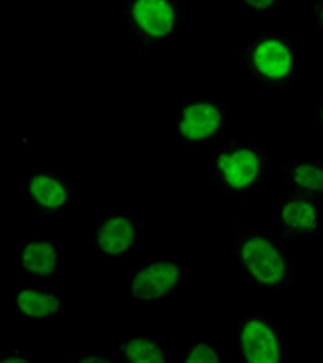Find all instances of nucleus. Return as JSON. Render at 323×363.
Instances as JSON below:
<instances>
[{
  "label": "nucleus",
  "instance_id": "39448f33",
  "mask_svg": "<svg viewBox=\"0 0 323 363\" xmlns=\"http://www.w3.org/2000/svg\"><path fill=\"white\" fill-rule=\"evenodd\" d=\"M234 357L241 363H280L288 347L278 324L261 313H242L232 333Z\"/></svg>",
  "mask_w": 323,
  "mask_h": 363
},
{
  "label": "nucleus",
  "instance_id": "f257e3e1",
  "mask_svg": "<svg viewBox=\"0 0 323 363\" xmlns=\"http://www.w3.org/2000/svg\"><path fill=\"white\" fill-rule=\"evenodd\" d=\"M234 262L249 282L266 291H284L296 282V268L284 245L264 230L234 223Z\"/></svg>",
  "mask_w": 323,
  "mask_h": 363
},
{
  "label": "nucleus",
  "instance_id": "ddd939ff",
  "mask_svg": "<svg viewBox=\"0 0 323 363\" xmlns=\"http://www.w3.org/2000/svg\"><path fill=\"white\" fill-rule=\"evenodd\" d=\"M282 183L293 194L323 201V162L315 158H298L282 167Z\"/></svg>",
  "mask_w": 323,
  "mask_h": 363
},
{
  "label": "nucleus",
  "instance_id": "423d86ee",
  "mask_svg": "<svg viewBox=\"0 0 323 363\" xmlns=\"http://www.w3.org/2000/svg\"><path fill=\"white\" fill-rule=\"evenodd\" d=\"M228 125L226 106L217 100L197 98L185 102L174 118V138L185 150H201L220 140Z\"/></svg>",
  "mask_w": 323,
  "mask_h": 363
},
{
  "label": "nucleus",
  "instance_id": "6ab92c4d",
  "mask_svg": "<svg viewBox=\"0 0 323 363\" xmlns=\"http://www.w3.org/2000/svg\"><path fill=\"white\" fill-rule=\"evenodd\" d=\"M313 26L323 33V0H315L313 4Z\"/></svg>",
  "mask_w": 323,
  "mask_h": 363
},
{
  "label": "nucleus",
  "instance_id": "2eb2a0df",
  "mask_svg": "<svg viewBox=\"0 0 323 363\" xmlns=\"http://www.w3.org/2000/svg\"><path fill=\"white\" fill-rule=\"evenodd\" d=\"M181 359L185 363H220L222 362V353L215 347L214 340L203 338V336H195V338H188L185 342Z\"/></svg>",
  "mask_w": 323,
  "mask_h": 363
},
{
  "label": "nucleus",
  "instance_id": "dca6fc26",
  "mask_svg": "<svg viewBox=\"0 0 323 363\" xmlns=\"http://www.w3.org/2000/svg\"><path fill=\"white\" fill-rule=\"evenodd\" d=\"M239 4L246 15L268 19L282 9L284 0H239Z\"/></svg>",
  "mask_w": 323,
  "mask_h": 363
},
{
  "label": "nucleus",
  "instance_id": "aec40b11",
  "mask_svg": "<svg viewBox=\"0 0 323 363\" xmlns=\"http://www.w3.org/2000/svg\"><path fill=\"white\" fill-rule=\"evenodd\" d=\"M317 125L322 127L323 131V94L322 98H319V104H317Z\"/></svg>",
  "mask_w": 323,
  "mask_h": 363
},
{
  "label": "nucleus",
  "instance_id": "a211bd4d",
  "mask_svg": "<svg viewBox=\"0 0 323 363\" xmlns=\"http://www.w3.org/2000/svg\"><path fill=\"white\" fill-rule=\"evenodd\" d=\"M69 359H71V362L104 363V362H114V355H94V353H83V355H71Z\"/></svg>",
  "mask_w": 323,
  "mask_h": 363
},
{
  "label": "nucleus",
  "instance_id": "4468645a",
  "mask_svg": "<svg viewBox=\"0 0 323 363\" xmlns=\"http://www.w3.org/2000/svg\"><path fill=\"white\" fill-rule=\"evenodd\" d=\"M114 362L123 363H166L170 362L166 347L158 336L137 335L123 338L114 347Z\"/></svg>",
  "mask_w": 323,
  "mask_h": 363
},
{
  "label": "nucleus",
  "instance_id": "7ed1b4c3",
  "mask_svg": "<svg viewBox=\"0 0 323 363\" xmlns=\"http://www.w3.org/2000/svg\"><path fill=\"white\" fill-rule=\"evenodd\" d=\"M242 65L253 82L273 89H284L296 79L298 52L290 38L282 33H266L246 44Z\"/></svg>",
  "mask_w": 323,
  "mask_h": 363
},
{
  "label": "nucleus",
  "instance_id": "9d476101",
  "mask_svg": "<svg viewBox=\"0 0 323 363\" xmlns=\"http://www.w3.org/2000/svg\"><path fill=\"white\" fill-rule=\"evenodd\" d=\"M17 266L33 282L50 284L60 277L64 257L60 247L46 237H27L17 247Z\"/></svg>",
  "mask_w": 323,
  "mask_h": 363
},
{
  "label": "nucleus",
  "instance_id": "f3484780",
  "mask_svg": "<svg viewBox=\"0 0 323 363\" xmlns=\"http://www.w3.org/2000/svg\"><path fill=\"white\" fill-rule=\"evenodd\" d=\"M2 362L6 363H29L33 362V357L31 355H27L26 351H21V349H8L4 355H2Z\"/></svg>",
  "mask_w": 323,
  "mask_h": 363
},
{
  "label": "nucleus",
  "instance_id": "0eeeda50",
  "mask_svg": "<svg viewBox=\"0 0 323 363\" xmlns=\"http://www.w3.org/2000/svg\"><path fill=\"white\" fill-rule=\"evenodd\" d=\"M185 284V268L172 257H156L139 264L129 277L123 297L127 301H168Z\"/></svg>",
  "mask_w": 323,
  "mask_h": 363
},
{
  "label": "nucleus",
  "instance_id": "f8f14e48",
  "mask_svg": "<svg viewBox=\"0 0 323 363\" xmlns=\"http://www.w3.org/2000/svg\"><path fill=\"white\" fill-rule=\"evenodd\" d=\"M15 311L29 322L60 318L67 311V299L44 282H21L15 291Z\"/></svg>",
  "mask_w": 323,
  "mask_h": 363
},
{
  "label": "nucleus",
  "instance_id": "6e6552de",
  "mask_svg": "<svg viewBox=\"0 0 323 363\" xmlns=\"http://www.w3.org/2000/svg\"><path fill=\"white\" fill-rule=\"evenodd\" d=\"M19 191L27 203L44 218L62 216L73 203V185L71 181L48 168L29 170L19 183Z\"/></svg>",
  "mask_w": 323,
  "mask_h": 363
},
{
  "label": "nucleus",
  "instance_id": "412c9836",
  "mask_svg": "<svg viewBox=\"0 0 323 363\" xmlns=\"http://www.w3.org/2000/svg\"><path fill=\"white\" fill-rule=\"evenodd\" d=\"M317 362L323 363V353H322V355H317Z\"/></svg>",
  "mask_w": 323,
  "mask_h": 363
},
{
  "label": "nucleus",
  "instance_id": "f03ea898",
  "mask_svg": "<svg viewBox=\"0 0 323 363\" xmlns=\"http://www.w3.org/2000/svg\"><path fill=\"white\" fill-rule=\"evenodd\" d=\"M268 150L251 140L226 143L212 162V177L220 196L230 201H244L266 181L269 172Z\"/></svg>",
  "mask_w": 323,
  "mask_h": 363
},
{
  "label": "nucleus",
  "instance_id": "20e7f679",
  "mask_svg": "<svg viewBox=\"0 0 323 363\" xmlns=\"http://www.w3.org/2000/svg\"><path fill=\"white\" fill-rule=\"evenodd\" d=\"M123 17L141 52L170 42L183 28L178 0H127Z\"/></svg>",
  "mask_w": 323,
  "mask_h": 363
},
{
  "label": "nucleus",
  "instance_id": "9b49d317",
  "mask_svg": "<svg viewBox=\"0 0 323 363\" xmlns=\"http://www.w3.org/2000/svg\"><path fill=\"white\" fill-rule=\"evenodd\" d=\"M278 224L288 241L323 235V208L313 197L293 194L280 203Z\"/></svg>",
  "mask_w": 323,
  "mask_h": 363
},
{
  "label": "nucleus",
  "instance_id": "1a4fd4ad",
  "mask_svg": "<svg viewBox=\"0 0 323 363\" xmlns=\"http://www.w3.org/2000/svg\"><path fill=\"white\" fill-rule=\"evenodd\" d=\"M91 245L104 262L129 259L141 245V228L129 214L112 212L94 224Z\"/></svg>",
  "mask_w": 323,
  "mask_h": 363
}]
</instances>
